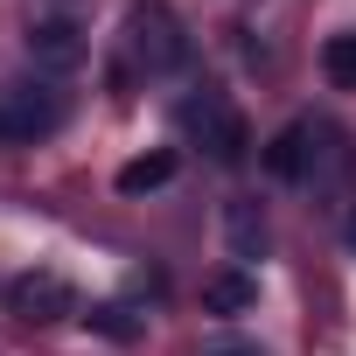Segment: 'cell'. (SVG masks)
Wrapping results in <instances>:
<instances>
[{
	"label": "cell",
	"instance_id": "6da1fadb",
	"mask_svg": "<svg viewBox=\"0 0 356 356\" xmlns=\"http://www.w3.org/2000/svg\"><path fill=\"white\" fill-rule=\"evenodd\" d=\"M175 126H182L217 168H238L245 161V147H252V133H245V112L224 98V91H189L182 105H175Z\"/></svg>",
	"mask_w": 356,
	"mask_h": 356
},
{
	"label": "cell",
	"instance_id": "7a4b0ae2",
	"mask_svg": "<svg viewBox=\"0 0 356 356\" xmlns=\"http://www.w3.org/2000/svg\"><path fill=\"white\" fill-rule=\"evenodd\" d=\"M126 49H133V63H140V70H154V77L189 63V35H182V22H175L161 0L133 8V22H126Z\"/></svg>",
	"mask_w": 356,
	"mask_h": 356
},
{
	"label": "cell",
	"instance_id": "3957f363",
	"mask_svg": "<svg viewBox=\"0 0 356 356\" xmlns=\"http://www.w3.org/2000/svg\"><path fill=\"white\" fill-rule=\"evenodd\" d=\"M63 91L56 84H8L0 91V140H42L63 126Z\"/></svg>",
	"mask_w": 356,
	"mask_h": 356
},
{
	"label": "cell",
	"instance_id": "277c9868",
	"mask_svg": "<svg viewBox=\"0 0 356 356\" xmlns=\"http://www.w3.org/2000/svg\"><path fill=\"white\" fill-rule=\"evenodd\" d=\"M15 314L22 321H63V314H77V293H70L63 273H22L15 280Z\"/></svg>",
	"mask_w": 356,
	"mask_h": 356
},
{
	"label": "cell",
	"instance_id": "5b68a950",
	"mask_svg": "<svg viewBox=\"0 0 356 356\" xmlns=\"http://www.w3.org/2000/svg\"><path fill=\"white\" fill-rule=\"evenodd\" d=\"M29 56L42 63V70H77L84 63V35H77V22H35L29 29Z\"/></svg>",
	"mask_w": 356,
	"mask_h": 356
},
{
	"label": "cell",
	"instance_id": "8992f818",
	"mask_svg": "<svg viewBox=\"0 0 356 356\" xmlns=\"http://www.w3.org/2000/svg\"><path fill=\"white\" fill-rule=\"evenodd\" d=\"M314 133L321 126H307V119H293L273 147H266V168L280 175V182H307V161H314Z\"/></svg>",
	"mask_w": 356,
	"mask_h": 356
},
{
	"label": "cell",
	"instance_id": "52a82bcc",
	"mask_svg": "<svg viewBox=\"0 0 356 356\" xmlns=\"http://www.w3.org/2000/svg\"><path fill=\"white\" fill-rule=\"evenodd\" d=\"M203 307L210 314H245V307H259V280L252 273H210L203 280Z\"/></svg>",
	"mask_w": 356,
	"mask_h": 356
},
{
	"label": "cell",
	"instance_id": "ba28073f",
	"mask_svg": "<svg viewBox=\"0 0 356 356\" xmlns=\"http://www.w3.org/2000/svg\"><path fill=\"white\" fill-rule=\"evenodd\" d=\"M175 175V154L168 147H154V154H140V161H126L119 168V196H147V189H161Z\"/></svg>",
	"mask_w": 356,
	"mask_h": 356
},
{
	"label": "cell",
	"instance_id": "9c48e42d",
	"mask_svg": "<svg viewBox=\"0 0 356 356\" xmlns=\"http://www.w3.org/2000/svg\"><path fill=\"white\" fill-rule=\"evenodd\" d=\"M321 70H328V84H335V91H356V35H328Z\"/></svg>",
	"mask_w": 356,
	"mask_h": 356
},
{
	"label": "cell",
	"instance_id": "30bf717a",
	"mask_svg": "<svg viewBox=\"0 0 356 356\" xmlns=\"http://www.w3.org/2000/svg\"><path fill=\"white\" fill-rule=\"evenodd\" d=\"M231 245H238V252H259V245H266V224L252 217V203H231Z\"/></svg>",
	"mask_w": 356,
	"mask_h": 356
},
{
	"label": "cell",
	"instance_id": "8fae6325",
	"mask_svg": "<svg viewBox=\"0 0 356 356\" xmlns=\"http://www.w3.org/2000/svg\"><path fill=\"white\" fill-rule=\"evenodd\" d=\"M196 356H266V342H252V335H210Z\"/></svg>",
	"mask_w": 356,
	"mask_h": 356
},
{
	"label": "cell",
	"instance_id": "7c38bea8",
	"mask_svg": "<svg viewBox=\"0 0 356 356\" xmlns=\"http://www.w3.org/2000/svg\"><path fill=\"white\" fill-rule=\"evenodd\" d=\"M91 321H98V328H105V335H133V321H126V307H98V314H91Z\"/></svg>",
	"mask_w": 356,
	"mask_h": 356
}]
</instances>
